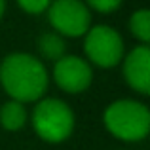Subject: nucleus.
Returning a JSON list of instances; mask_svg holds the SVG:
<instances>
[{
	"mask_svg": "<svg viewBox=\"0 0 150 150\" xmlns=\"http://www.w3.org/2000/svg\"><path fill=\"white\" fill-rule=\"evenodd\" d=\"M129 29H131L133 36L139 38L143 44H146L150 40V11L148 10L135 11L129 19Z\"/></svg>",
	"mask_w": 150,
	"mask_h": 150,
	"instance_id": "10",
	"label": "nucleus"
},
{
	"mask_svg": "<svg viewBox=\"0 0 150 150\" xmlns=\"http://www.w3.org/2000/svg\"><path fill=\"white\" fill-rule=\"evenodd\" d=\"M89 8H93L95 11H101V13H110V11L118 10L122 4V0H86Z\"/></svg>",
	"mask_w": 150,
	"mask_h": 150,
	"instance_id": "12",
	"label": "nucleus"
},
{
	"mask_svg": "<svg viewBox=\"0 0 150 150\" xmlns=\"http://www.w3.org/2000/svg\"><path fill=\"white\" fill-rule=\"evenodd\" d=\"M124 76L129 88L141 95L150 93V50L141 44L127 53L124 61Z\"/></svg>",
	"mask_w": 150,
	"mask_h": 150,
	"instance_id": "7",
	"label": "nucleus"
},
{
	"mask_svg": "<svg viewBox=\"0 0 150 150\" xmlns=\"http://www.w3.org/2000/svg\"><path fill=\"white\" fill-rule=\"evenodd\" d=\"M0 122H2V127L8 131H17L25 125L27 122V110L23 106V103L19 101H10L2 106L0 110Z\"/></svg>",
	"mask_w": 150,
	"mask_h": 150,
	"instance_id": "8",
	"label": "nucleus"
},
{
	"mask_svg": "<svg viewBox=\"0 0 150 150\" xmlns=\"http://www.w3.org/2000/svg\"><path fill=\"white\" fill-rule=\"evenodd\" d=\"M84 50L89 61L97 67L112 69L124 57V40L112 27L97 25L86 33Z\"/></svg>",
	"mask_w": 150,
	"mask_h": 150,
	"instance_id": "4",
	"label": "nucleus"
},
{
	"mask_svg": "<svg viewBox=\"0 0 150 150\" xmlns=\"http://www.w3.org/2000/svg\"><path fill=\"white\" fill-rule=\"evenodd\" d=\"M4 10H6V0H0V19L4 15Z\"/></svg>",
	"mask_w": 150,
	"mask_h": 150,
	"instance_id": "13",
	"label": "nucleus"
},
{
	"mask_svg": "<svg viewBox=\"0 0 150 150\" xmlns=\"http://www.w3.org/2000/svg\"><path fill=\"white\" fill-rule=\"evenodd\" d=\"M91 67L88 61L74 55H63L55 61L53 67V80L63 91L67 93H80L89 88L91 84Z\"/></svg>",
	"mask_w": 150,
	"mask_h": 150,
	"instance_id": "6",
	"label": "nucleus"
},
{
	"mask_svg": "<svg viewBox=\"0 0 150 150\" xmlns=\"http://www.w3.org/2000/svg\"><path fill=\"white\" fill-rule=\"evenodd\" d=\"M105 125L122 141H141L150 131V112L143 103L122 99L105 110Z\"/></svg>",
	"mask_w": 150,
	"mask_h": 150,
	"instance_id": "2",
	"label": "nucleus"
},
{
	"mask_svg": "<svg viewBox=\"0 0 150 150\" xmlns=\"http://www.w3.org/2000/svg\"><path fill=\"white\" fill-rule=\"evenodd\" d=\"M48 17L55 33L63 36H84L91 23L89 8L80 0H51Z\"/></svg>",
	"mask_w": 150,
	"mask_h": 150,
	"instance_id": "5",
	"label": "nucleus"
},
{
	"mask_svg": "<svg viewBox=\"0 0 150 150\" xmlns=\"http://www.w3.org/2000/svg\"><path fill=\"white\" fill-rule=\"evenodd\" d=\"M0 84L11 101L33 103L44 95L48 72L44 63L29 53H11L0 65Z\"/></svg>",
	"mask_w": 150,
	"mask_h": 150,
	"instance_id": "1",
	"label": "nucleus"
},
{
	"mask_svg": "<svg viewBox=\"0 0 150 150\" xmlns=\"http://www.w3.org/2000/svg\"><path fill=\"white\" fill-rule=\"evenodd\" d=\"M38 50L46 59L57 61L65 55V40L57 33H44L38 38Z\"/></svg>",
	"mask_w": 150,
	"mask_h": 150,
	"instance_id": "9",
	"label": "nucleus"
},
{
	"mask_svg": "<svg viewBox=\"0 0 150 150\" xmlns=\"http://www.w3.org/2000/svg\"><path fill=\"white\" fill-rule=\"evenodd\" d=\"M17 4L27 13H42L44 10L50 8L51 0H17Z\"/></svg>",
	"mask_w": 150,
	"mask_h": 150,
	"instance_id": "11",
	"label": "nucleus"
},
{
	"mask_svg": "<svg viewBox=\"0 0 150 150\" xmlns=\"http://www.w3.org/2000/svg\"><path fill=\"white\" fill-rule=\"evenodd\" d=\"M33 125L38 137L48 143H63L74 129V114L59 99H44L33 112Z\"/></svg>",
	"mask_w": 150,
	"mask_h": 150,
	"instance_id": "3",
	"label": "nucleus"
}]
</instances>
